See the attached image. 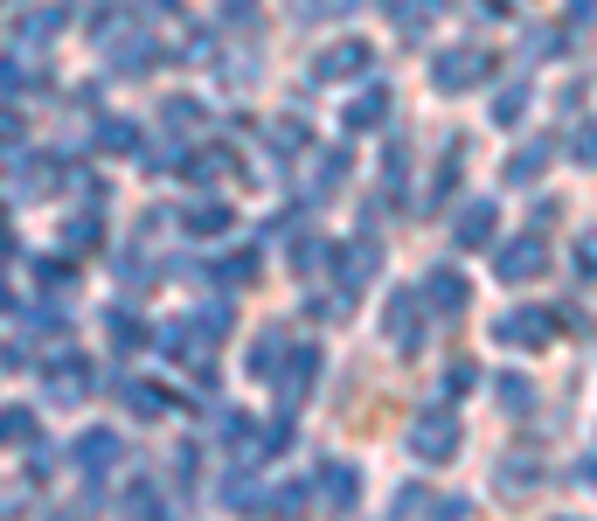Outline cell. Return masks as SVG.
I'll return each instance as SVG.
<instances>
[{
	"instance_id": "1",
	"label": "cell",
	"mask_w": 597,
	"mask_h": 521,
	"mask_svg": "<svg viewBox=\"0 0 597 521\" xmlns=\"http://www.w3.org/2000/svg\"><path fill=\"white\" fill-rule=\"evenodd\" d=\"M459 410L452 403H431V410H418V425H410V459H424V466H445V459H459Z\"/></svg>"
},
{
	"instance_id": "2",
	"label": "cell",
	"mask_w": 597,
	"mask_h": 521,
	"mask_svg": "<svg viewBox=\"0 0 597 521\" xmlns=\"http://www.w3.org/2000/svg\"><path fill=\"white\" fill-rule=\"evenodd\" d=\"M424 293L418 285H403V293H389V306H382V334H389V348L397 355H418L424 348Z\"/></svg>"
},
{
	"instance_id": "3",
	"label": "cell",
	"mask_w": 597,
	"mask_h": 521,
	"mask_svg": "<svg viewBox=\"0 0 597 521\" xmlns=\"http://www.w3.org/2000/svg\"><path fill=\"white\" fill-rule=\"evenodd\" d=\"M486 70H493V57H486V49L459 42V49H438V63H431V84L445 91V98H465L473 84H486Z\"/></svg>"
},
{
	"instance_id": "4",
	"label": "cell",
	"mask_w": 597,
	"mask_h": 521,
	"mask_svg": "<svg viewBox=\"0 0 597 521\" xmlns=\"http://www.w3.org/2000/svg\"><path fill=\"white\" fill-rule=\"evenodd\" d=\"M493 341L501 348H549L556 341V313L549 306H514L493 320Z\"/></svg>"
},
{
	"instance_id": "5",
	"label": "cell",
	"mask_w": 597,
	"mask_h": 521,
	"mask_svg": "<svg viewBox=\"0 0 597 521\" xmlns=\"http://www.w3.org/2000/svg\"><path fill=\"white\" fill-rule=\"evenodd\" d=\"M361 70H375V49L361 42V35H341V42H327L320 57H313L320 84H348V76H361Z\"/></svg>"
},
{
	"instance_id": "6",
	"label": "cell",
	"mask_w": 597,
	"mask_h": 521,
	"mask_svg": "<svg viewBox=\"0 0 597 521\" xmlns=\"http://www.w3.org/2000/svg\"><path fill=\"white\" fill-rule=\"evenodd\" d=\"M493 272H501V285H528V278L549 272V244H542V237H514V244H501Z\"/></svg>"
},
{
	"instance_id": "7",
	"label": "cell",
	"mask_w": 597,
	"mask_h": 521,
	"mask_svg": "<svg viewBox=\"0 0 597 521\" xmlns=\"http://www.w3.org/2000/svg\"><path fill=\"white\" fill-rule=\"evenodd\" d=\"M70 459H76V473L105 480V473H119V459H125V438L97 425V431H84V438H76V446H70Z\"/></svg>"
},
{
	"instance_id": "8",
	"label": "cell",
	"mask_w": 597,
	"mask_h": 521,
	"mask_svg": "<svg viewBox=\"0 0 597 521\" xmlns=\"http://www.w3.org/2000/svg\"><path fill=\"white\" fill-rule=\"evenodd\" d=\"M313 376H320V348L306 341V348L285 355V369H278V410H299V397L313 389Z\"/></svg>"
},
{
	"instance_id": "9",
	"label": "cell",
	"mask_w": 597,
	"mask_h": 521,
	"mask_svg": "<svg viewBox=\"0 0 597 521\" xmlns=\"http://www.w3.org/2000/svg\"><path fill=\"white\" fill-rule=\"evenodd\" d=\"M320 501H327L333 514H348V508L361 501V466H354V459H327V466H320Z\"/></svg>"
},
{
	"instance_id": "10",
	"label": "cell",
	"mask_w": 597,
	"mask_h": 521,
	"mask_svg": "<svg viewBox=\"0 0 597 521\" xmlns=\"http://www.w3.org/2000/svg\"><path fill=\"white\" fill-rule=\"evenodd\" d=\"M493 223H501V208H493L486 195H480V202H465L459 216H452V244H459V251H480V244H493Z\"/></svg>"
},
{
	"instance_id": "11",
	"label": "cell",
	"mask_w": 597,
	"mask_h": 521,
	"mask_svg": "<svg viewBox=\"0 0 597 521\" xmlns=\"http://www.w3.org/2000/svg\"><path fill=\"white\" fill-rule=\"evenodd\" d=\"M375 272H382V244H375V237H354V244L341 251V293H361Z\"/></svg>"
},
{
	"instance_id": "12",
	"label": "cell",
	"mask_w": 597,
	"mask_h": 521,
	"mask_svg": "<svg viewBox=\"0 0 597 521\" xmlns=\"http://www.w3.org/2000/svg\"><path fill=\"white\" fill-rule=\"evenodd\" d=\"M91 389V369L76 355H63V341H56V369H49V403H76Z\"/></svg>"
},
{
	"instance_id": "13",
	"label": "cell",
	"mask_w": 597,
	"mask_h": 521,
	"mask_svg": "<svg viewBox=\"0 0 597 521\" xmlns=\"http://www.w3.org/2000/svg\"><path fill=\"white\" fill-rule=\"evenodd\" d=\"M181 223H188V237H229V229H237V216H229V202H188L181 208Z\"/></svg>"
},
{
	"instance_id": "14",
	"label": "cell",
	"mask_w": 597,
	"mask_h": 521,
	"mask_svg": "<svg viewBox=\"0 0 597 521\" xmlns=\"http://www.w3.org/2000/svg\"><path fill=\"white\" fill-rule=\"evenodd\" d=\"M188 181H195V188L237 181V153H229V146H202V153H188Z\"/></svg>"
},
{
	"instance_id": "15",
	"label": "cell",
	"mask_w": 597,
	"mask_h": 521,
	"mask_svg": "<svg viewBox=\"0 0 597 521\" xmlns=\"http://www.w3.org/2000/svg\"><path fill=\"white\" fill-rule=\"evenodd\" d=\"M556 161V146L549 140H528L522 153H507V188H528V181H542V167Z\"/></svg>"
},
{
	"instance_id": "16",
	"label": "cell",
	"mask_w": 597,
	"mask_h": 521,
	"mask_svg": "<svg viewBox=\"0 0 597 521\" xmlns=\"http://www.w3.org/2000/svg\"><path fill=\"white\" fill-rule=\"evenodd\" d=\"M105 334H112V348H119V355H140V348L153 341L146 320H140L133 306H112V313H105Z\"/></svg>"
},
{
	"instance_id": "17",
	"label": "cell",
	"mask_w": 597,
	"mask_h": 521,
	"mask_svg": "<svg viewBox=\"0 0 597 521\" xmlns=\"http://www.w3.org/2000/svg\"><path fill=\"white\" fill-rule=\"evenodd\" d=\"M424 299H431V313H465V278H459L452 265H438V272L424 278Z\"/></svg>"
},
{
	"instance_id": "18",
	"label": "cell",
	"mask_w": 597,
	"mask_h": 521,
	"mask_svg": "<svg viewBox=\"0 0 597 521\" xmlns=\"http://www.w3.org/2000/svg\"><path fill=\"white\" fill-rule=\"evenodd\" d=\"M63 29H70V8H29V14L14 21V35H21V42H56Z\"/></svg>"
},
{
	"instance_id": "19",
	"label": "cell",
	"mask_w": 597,
	"mask_h": 521,
	"mask_svg": "<svg viewBox=\"0 0 597 521\" xmlns=\"http://www.w3.org/2000/svg\"><path fill=\"white\" fill-rule=\"evenodd\" d=\"M382 119H389V91H382V84H369V91H361V98L348 104V119H341V125H348V133H375Z\"/></svg>"
},
{
	"instance_id": "20",
	"label": "cell",
	"mask_w": 597,
	"mask_h": 521,
	"mask_svg": "<svg viewBox=\"0 0 597 521\" xmlns=\"http://www.w3.org/2000/svg\"><path fill=\"white\" fill-rule=\"evenodd\" d=\"M49 188H56V181H49V161H21V153H14V181H8V195H14V202H42Z\"/></svg>"
},
{
	"instance_id": "21",
	"label": "cell",
	"mask_w": 597,
	"mask_h": 521,
	"mask_svg": "<svg viewBox=\"0 0 597 521\" xmlns=\"http://www.w3.org/2000/svg\"><path fill=\"white\" fill-rule=\"evenodd\" d=\"M285 355H292V348H285L278 334H265V341H250V355H244V369H250L257 382H278V369H285Z\"/></svg>"
},
{
	"instance_id": "22",
	"label": "cell",
	"mask_w": 597,
	"mask_h": 521,
	"mask_svg": "<svg viewBox=\"0 0 597 521\" xmlns=\"http://www.w3.org/2000/svg\"><path fill=\"white\" fill-rule=\"evenodd\" d=\"M161 125H167L174 140H188L195 125H209V112H202V98H167L161 104Z\"/></svg>"
},
{
	"instance_id": "23",
	"label": "cell",
	"mask_w": 597,
	"mask_h": 521,
	"mask_svg": "<svg viewBox=\"0 0 597 521\" xmlns=\"http://www.w3.org/2000/svg\"><path fill=\"white\" fill-rule=\"evenodd\" d=\"M389 14H397L403 35H424L438 14H445V0H389Z\"/></svg>"
},
{
	"instance_id": "24",
	"label": "cell",
	"mask_w": 597,
	"mask_h": 521,
	"mask_svg": "<svg viewBox=\"0 0 597 521\" xmlns=\"http://www.w3.org/2000/svg\"><path fill=\"white\" fill-rule=\"evenodd\" d=\"M125 410H133L140 425H153V417H167V389L161 382H125Z\"/></svg>"
},
{
	"instance_id": "25",
	"label": "cell",
	"mask_w": 597,
	"mask_h": 521,
	"mask_svg": "<svg viewBox=\"0 0 597 521\" xmlns=\"http://www.w3.org/2000/svg\"><path fill=\"white\" fill-rule=\"evenodd\" d=\"M97 153H140V125L133 119H97Z\"/></svg>"
},
{
	"instance_id": "26",
	"label": "cell",
	"mask_w": 597,
	"mask_h": 521,
	"mask_svg": "<svg viewBox=\"0 0 597 521\" xmlns=\"http://www.w3.org/2000/svg\"><path fill=\"white\" fill-rule=\"evenodd\" d=\"M493 397H501V410H514V417H522V410H535V389H528V376H493Z\"/></svg>"
},
{
	"instance_id": "27",
	"label": "cell",
	"mask_w": 597,
	"mask_h": 521,
	"mask_svg": "<svg viewBox=\"0 0 597 521\" xmlns=\"http://www.w3.org/2000/svg\"><path fill=\"white\" fill-rule=\"evenodd\" d=\"M97 237H105V229H97V216H70V223H63V251H70V257H91Z\"/></svg>"
},
{
	"instance_id": "28",
	"label": "cell",
	"mask_w": 597,
	"mask_h": 521,
	"mask_svg": "<svg viewBox=\"0 0 597 521\" xmlns=\"http://www.w3.org/2000/svg\"><path fill=\"white\" fill-rule=\"evenodd\" d=\"M535 487H542V466L514 452V459L501 466V493H535Z\"/></svg>"
},
{
	"instance_id": "29",
	"label": "cell",
	"mask_w": 597,
	"mask_h": 521,
	"mask_svg": "<svg viewBox=\"0 0 597 521\" xmlns=\"http://www.w3.org/2000/svg\"><path fill=\"white\" fill-rule=\"evenodd\" d=\"M292 265L299 272H320L327 265V237H320V229H299V237H292Z\"/></svg>"
},
{
	"instance_id": "30",
	"label": "cell",
	"mask_w": 597,
	"mask_h": 521,
	"mask_svg": "<svg viewBox=\"0 0 597 521\" xmlns=\"http://www.w3.org/2000/svg\"><path fill=\"white\" fill-rule=\"evenodd\" d=\"M257 278V251H229L216 265V285H250Z\"/></svg>"
},
{
	"instance_id": "31",
	"label": "cell",
	"mask_w": 597,
	"mask_h": 521,
	"mask_svg": "<svg viewBox=\"0 0 597 521\" xmlns=\"http://www.w3.org/2000/svg\"><path fill=\"white\" fill-rule=\"evenodd\" d=\"M522 112H528V84H507L501 98H493V125H514Z\"/></svg>"
},
{
	"instance_id": "32",
	"label": "cell",
	"mask_w": 597,
	"mask_h": 521,
	"mask_svg": "<svg viewBox=\"0 0 597 521\" xmlns=\"http://www.w3.org/2000/svg\"><path fill=\"white\" fill-rule=\"evenodd\" d=\"M348 181V153H320V181H313V195H333Z\"/></svg>"
},
{
	"instance_id": "33",
	"label": "cell",
	"mask_w": 597,
	"mask_h": 521,
	"mask_svg": "<svg viewBox=\"0 0 597 521\" xmlns=\"http://www.w3.org/2000/svg\"><path fill=\"white\" fill-rule=\"evenodd\" d=\"M8 446H14V452H29V446H35V417L21 410V403L8 410Z\"/></svg>"
},
{
	"instance_id": "34",
	"label": "cell",
	"mask_w": 597,
	"mask_h": 521,
	"mask_svg": "<svg viewBox=\"0 0 597 521\" xmlns=\"http://www.w3.org/2000/svg\"><path fill=\"white\" fill-rule=\"evenodd\" d=\"M125 508H133V514H161V487H153V480H133V487H125Z\"/></svg>"
},
{
	"instance_id": "35",
	"label": "cell",
	"mask_w": 597,
	"mask_h": 521,
	"mask_svg": "<svg viewBox=\"0 0 597 521\" xmlns=\"http://www.w3.org/2000/svg\"><path fill=\"white\" fill-rule=\"evenodd\" d=\"M424 508H438V493H431V487H418V480H410V487L397 493V514H424Z\"/></svg>"
},
{
	"instance_id": "36",
	"label": "cell",
	"mask_w": 597,
	"mask_h": 521,
	"mask_svg": "<svg viewBox=\"0 0 597 521\" xmlns=\"http://www.w3.org/2000/svg\"><path fill=\"white\" fill-rule=\"evenodd\" d=\"M271 146H278V153H299V146H306L299 119H271Z\"/></svg>"
},
{
	"instance_id": "37",
	"label": "cell",
	"mask_w": 597,
	"mask_h": 521,
	"mask_svg": "<svg viewBox=\"0 0 597 521\" xmlns=\"http://www.w3.org/2000/svg\"><path fill=\"white\" fill-rule=\"evenodd\" d=\"M577 272L597 278V229H584V237H577Z\"/></svg>"
},
{
	"instance_id": "38",
	"label": "cell",
	"mask_w": 597,
	"mask_h": 521,
	"mask_svg": "<svg viewBox=\"0 0 597 521\" xmlns=\"http://www.w3.org/2000/svg\"><path fill=\"white\" fill-rule=\"evenodd\" d=\"M35 278H42V285H70V278H76V272H70V265H63V257H42V265H35Z\"/></svg>"
},
{
	"instance_id": "39",
	"label": "cell",
	"mask_w": 597,
	"mask_h": 521,
	"mask_svg": "<svg viewBox=\"0 0 597 521\" xmlns=\"http://www.w3.org/2000/svg\"><path fill=\"white\" fill-rule=\"evenodd\" d=\"M480 382V369H473V361H452V376H445V389H452V397H459V389H473Z\"/></svg>"
},
{
	"instance_id": "40",
	"label": "cell",
	"mask_w": 597,
	"mask_h": 521,
	"mask_svg": "<svg viewBox=\"0 0 597 521\" xmlns=\"http://www.w3.org/2000/svg\"><path fill=\"white\" fill-rule=\"evenodd\" d=\"M250 14H257V0H223V21H229V29H244Z\"/></svg>"
},
{
	"instance_id": "41",
	"label": "cell",
	"mask_w": 597,
	"mask_h": 521,
	"mask_svg": "<svg viewBox=\"0 0 597 521\" xmlns=\"http://www.w3.org/2000/svg\"><path fill=\"white\" fill-rule=\"evenodd\" d=\"M569 153H577V161H597V125H584V133L569 140Z\"/></svg>"
},
{
	"instance_id": "42",
	"label": "cell",
	"mask_w": 597,
	"mask_h": 521,
	"mask_svg": "<svg viewBox=\"0 0 597 521\" xmlns=\"http://www.w3.org/2000/svg\"><path fill=\"white\" fill-rule=\"evenodd\" d=\"M590 8H597V0H569V14H577V21H590Z\"/></svg>"
},
{
	"instance_id": "43",
	"label": "cell",
	"mask_w": 597,
	"mask_h": 521,
	"mask_svg": "<svg viewBox=\"0 0 597 521\" xmlns=\"http://www.w3.org/2000/svg\"><path fill=\"white\" fill-rule=\"evenodd\" d=\"M577 473H584V487H597V459H584V466H577Z\"/></svg>"
}]
</instances>
